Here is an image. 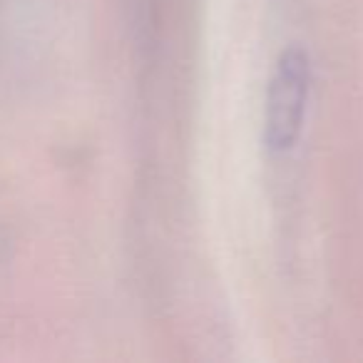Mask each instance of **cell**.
I'll return each instance as SVG.
<instances>
[{
    "instance_id": "obj_1",
    "label": "cell",
    "mask_w": 363,
    "mask_h": 363,
    "mask_svg": "<svg viewBox=\"0 0 363 363\" xmlns=\"http://www.w3.org/2000/svg\"><path fill=\"white\" fill-rule=\"evenodd\" d=\"M311 90V62L301 48H286L279 55L267 92L264 142L272 152H289L296 145Z\"/></svg>"
}]
</instances>
